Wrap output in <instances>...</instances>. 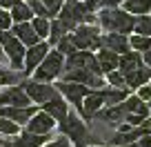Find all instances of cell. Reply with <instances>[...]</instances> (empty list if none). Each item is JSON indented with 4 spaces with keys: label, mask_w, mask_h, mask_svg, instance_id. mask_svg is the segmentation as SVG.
Listing matches in <instances>:
<instances>
[{
    "label": "cell",
    "mask_w": 151,
    "mask_h": 147,
    "mask_svg": "<svg viewBox=\"0 0 151 147\" xmlns=\"http://www.w3.org/2000/svg\"><path fill=\"white\" fill-rule=\"evenodd\" d=\"M98 20L109 33H129L136 27V18L122 9H102L98 14Z\"/></svg>",
    "instance_id": "6da1fadb"
},
{
    "label": "cell",
    "mask_w": 151,
    "mask_h": 147,
    "mask_svg": "<svg viewBox=\"0 0 151 147\" xmlns=\"http://www.w3.org/2000/svg\"><path fill=\"white\" fill-rule=\"evenodd\" d=\"M69 38L78 51H91L100 45V31L96 25H78Z\"/></svg>",
    "instance_id": "7a4b0ae2"
},
{
    "label": "cell",
    "mask_w": 151,
    "mask_h": 147,
    "mask_svg": "<svg viewBox=\"0 0 151 147\" xmlns=\"http://www.w3.org/2000/svg\"><path fill=\"white\" fill-rule=\"evenodd\" d=\"M62 69H65V56L60 51H49L47 58L40 62L38 71L33 74V80L36 83H49L51 78L60 76Z\"/></svg>",
    "instance_id": "3957f363"
},
{
    "label": "cell",
    "mask_w": 151,
    "mask_h": 147,
    "mask_svg": "<svg viewBox=\"0 0 151 147\" xmlns=\"http://www.w3.org/2000/svg\"><path fill=\"white\" fill-rule=\"evenodd\" d=\"M60 129H62V136H67L69 140L76 143V147H87V143H89V129L85 127V123L76 114L67 116L60 123Z\"/></svg>",
    "instance_id": "277c9868"
},
{
    "label": "cell",
    "mask_w": 151,
    "mask_h": 147,
    "mask_svg": "<svg viewBox=\"0 0 151 147\" xmlns=\"http://www.w3.org/2000/svg\"><path fill=\"white\" fill-rule=\"evenodd\" d=\"M0 38H2V51L9 58L11 67L22 71V67H24V47H22V43L16 38L14 33H7V31L0 33Z\"/></svg>",
    "instance_id": "5b68a950"
},
{
    "label": "cell",
    "mask_w": 151,
    "mask_h": 147,
    "mask_svg": "<svg viewBox=\"0 0 151 147\" xmlns=\"http://www.w3.org/2000/svg\"><path fill=\"white\" fill-rule=\"evenodd\" d=\"M20 87H22V91L29 96V100H33V103H40V105H47L49 100H53V98L58 96L56 87L47 85V83L29 80V83H24V85H20Z\"/></svg>",
    "instance_id": "8992f818"
},
{
    "label": "cell",
    "mask_w": 151,
    "mask_h": 147,
    "mask_svg": "<svg viewBox=\"0 0 151 147\" xmlns=\"http://www.w3.org/2000/svg\"><path fill=\"white\" fill-rule=\"evenodd\" d=\"M56 91L60 96H65L69 103H73L78 109L82 107V100L89 96V89H87L85 85H78V83H65V80H62L60 85H56Z\"/></svg>",
    "instance_id": "52a82bcc"
},
{
    "label": "cell",
    "mask_w": 151,
    "mask_h": 147,
    "mask_svg": "<svg viewBox=\"0 0 151 147\" xmlns=\"http://www.w3.org/2000/svg\"><path fill=\"white\" fill-rule=\"evenodd\" d=\"M47 54H49V45L47 43H38L36 47H29L27 51H24V69L22 71L24 74H31V71L47 58Z\"/></svg>",
    "instance_id": "ba28073f"
},
{
    "label": "cell",
    "mask_w": 151,
    "mask_h": 147,
    "mask_svg": "<svg viewBox=\"0 0 151 147\" xmlns=\"http://www.w3.org/2000/svg\"><path fill=\"white\" fill-rule=\"evenodd\" d=\"M53 127H56V120H53L49 114L42 112V114H36L31 120H29L24 132H27V134H36V136H47Z\"/></svg>",
    "instance_id": "9c48e42d"
},
{
    "label": "cell",
    "mask_w": 151,
    "mask_h": 147,
    "mask_svg": "<svg viewBox=\"0 0 151 147\" xmlns=\"http://www.w3.org/2000/svg\"><path fill=\"white\" fill-rule=\"evenodd\" d=\"M100 45L113 54H122V56L129 54V40L122 33H104V36H100Z\"/></svg>",
    "instance_id": "30bf717a"
},
{
    "label": "cell",
    "mask_w": 151,
    "mask_h": 147,
    "mask_svg": "<svg viewBox=\"0 0 151 147\" xmlns=\"http://www.w3.org/2000/svg\"><path fill=\"white\" fill-rule=\"evenodd\" d=\"M102 105H104L102 94H100V91H89V96L82 100V107H80L85 120H91L93 116H98V112H100V107H102Z\"/></svg>",
    "instance_id": "8fae6325"
},
{
    "label": "cell",
    "mask_w": 151,
    "mask_h": 147,
    "mask_svg": "<svg viewBox=\"0 0 151 147\" xmlns=\"http://www.w3.org/2000/svg\"><path fill=\"white\" fill-rule=\"evenodd\" d=\"M14 33H16V38H18L22 45H27V47H36V45L40 43L36 29H33V25H29V22L16 25V27H14Z\"/></svg>",
    "instance_id": "7c38bea8"
},
{
    "label": "cell",
    "mask_w": 151,
    "mask_h": 147,
    "mask_svg": "<svg viewBox=\"0 0 151 147\" xmlns=\"http://www.w3.org/2000/svg\"><path fill=\"white\" fill-rule=\"evenodd\" d=\"M142 65H145V62H142V58L138 56L136 51H129V54H124V56H120L118 71L122 74V76H131L133 71H138Z\"/></svg>",
    "instance_id": "4fadbf2b"
},
{
    "label": "cell",
    "mask_w": 151,
    "mask_h": 147,
    "mask_svg": "<svg viewBox=\"0 0 151 147\" xmlns=\"http://www.w3.org/2000/svg\"><path fill=\"white\" fill-rule=\"evenodd\" d=\"M45 114H49L53 120H65L67 116H69V107H67V103L60 98V96H56L53 100H49L47 105H45Z\"/></svg>",
    "instance_id": "5bb4252c"
},
{
    "label": "cell",
    "mask_w": 151,
    "mask_h": 147,
    "mask_svg": "<svg viewBox=\"0 0 151 147\" xmlns=\"http://www.w3.org/2000/svg\"><path fill=\"white\" fill-rule=\"evenodd\" d=\"M120 65V56L113 51H107V49H102V51H98V67L102 74H111V71H116V67Z\"/></svg>",
    "instance_id": "9a60e30c"
},
{
    "label": "cell",
    "mask_w": 151,
    "mask_h": 147,
    "mask_svg": "<svg viewBox=\"0 0 151 147\" xmlns=\"http://www.w3.org/2000/svg\"><path fill=\"white\" fill-rule=\"evenodd\" d=\"M5 96H7V107H31V100L22 91V87H11L5 91Z\"/></svg>",
    "instance_id": "2e32d148"
},
{
    "label": "cell",
    "mask_w": 151,
    "mask_h": 147,
    "mask_svg": "<svg viewBox=\"0 0 151 147\" xmlns=\"http://www.w3.org/2000/svg\"><path fill=\"white\" fill-rule=\"evenodd\" d=\"M45 140H47V136H36V134H27V132L18 138H11L14 147H42Z\"/></svg>",
    "instance_id": "e0dca14e"
},
{
    "label": "cell",
    "mask_w": 151,
    "mask_h": 147,
    "mask_svg": "<svg viewBox=\"0 0 151 147\" xmlns=\"http://www.w3.org/2000/svg\"><path fill=\"white\" fill-rule=\"evenodd\" d=\"M100 94L104 98V105H111V107L129 98V89H100Z\"/></svg>",
    "instance_id": "ac0fdd59"
},
{
    "label": "cell",
    "mask_w": 151,
    "mask_h": 147,
    "mask_svg": "<svg viewBox=\"0 0 151 147\" xmlns=\"http://www.w3.org/2000/svg\"><path fill=\"white\" fill-rule=\"evenodd\" d=\"M124 11L133 16H145L151 11V0H124Z\"/></svg>",
    "instance_id": "d6986e66"
},
{
    "label": "cell",
    "mask_w": 151,
    "mask_h": 147,
    "mask_svg": "<svg viewBox=\"0 0 151 147\" xmlns=\"http://www.w3.org/2000/svg\"><path fill=\"white\" fill-rule=\"evenodd\" d=\"M11 20H16V25H20V22H27L29 18H31V9H29V5L27 2H22V0H18L14 7H11Z\"/></svg>",
    "instance_id": "ffe728a7"
},
{
    "label": "cell",
    "mask_w": 151,
    "mask_h": 147,
    "mask_svg": "<svg viewBox=\"0 0 151 147\" xmlns=\"http://www.w3.org/2000/svg\"><path fill=\"white\" fill-rule=\"evenodd\" d=\"M27 76L24 71H11V69H0V87L2 85H16L20 83V78Z\"/></svg>",
    "instance_id": "44dd1931"
},
{
    "label": "cell",
    "mask_w": 151,
    "mask_h": 147,
    "mask_svg": "<svg viewBox=\"0 0 151 147\" xmlns=\"http://www.w3.org/2000/svg\"><path fill=\"white\" fill-rule=\"evenodd\" d=\"M65 31H67V29L62 27L60 20H53L51 27H49V43H51V45H58L62 38H65Z\"/></svg>",
    "instance_id": "7402d4cb"
},
{
    "label": "cell",
    "mask_w": 151,
    "mask_h": 147,
    "mask_svg": "<svg viewBox=\"0 0 151 147\" xmlns=\"http://www.w3.org/2000/svg\"><path fill=\"white\" fill-rule=\"evenodd\" d=\"M129 45H131L136 51H149L151 49V38H147V36H138V33H133V38L129 40Z\"/></svg>",
    "instance_id": "603a6c76"
},
{
    "label": "cell",
    "mask_w": 151,
    "mask_h": 147,
    "mask_svg": "<svg viewBox=\"0 0 151 147\" xmlns=\"http://www.w3.org/2000/svg\"><path fill=\"white\" fill-rule=\"evenodd\" d=\"M136 33L138 36H147V38H151V18L149 16H140V18L136 20Z\"/></svg>",
    "instance_id": "cb8c5ba5"
},
{
    "label": "cell",
    "mask_w": 151,
    "mask_h": 147,
    "mask_svg": "<svg viewBox=\"0 0 151 147\" xmlns=\"http://www.w3.org/2000/svg\"><path fill=\"white\" fill-rule=\"evenodd\" d=\"M31 25H33V29H36L38 38H47V36H49V27H51V22H49L47 18H36Z\"/></svg>",
    "instance_id": "d4e9b609"
},
{
    "label": "cell",
    "mask_w": 151,
    "mask_h": 147,
    "mask_svg": "<svg viewBox=\"0 0 151 147\" xmlns=\"http://www.w3.org/2000/svg\"><path fill=\"white\" fill-rule=\"evenodd\" d=\"M107 83L113 87V89H116V87H118V89H127V83H124V76L120 74L118 69H116V71H111V74H107Z\"/></svg>",
    "instance_id": "484cf974"
},
{
    "label": "cell",
    "mask_w": 151,
    "mask_h": 147,
    "mask_svg": "<svg viewBox=\"0 0 151 147\" xmlns=\"http://www.w3.org/2000/svg\"><path fill=\"white\" fill-rule=\"evenodd\" d=\"M58 51H60L62 56H67V58H69V56H73V54L78 51V49L73 47V43H71V38H69V36H65V38H62L60 43H58Z\"/></svg>",
    "instance_id": "4316f807"
},
{
    "label": "cell",
    "mask_w": 151,
    "mask_h": 147,
    "mask_svg": "<svg viewBox=\"0 0 151 147\" xmlns=\"http://www.w3.org/2000/svg\"><path fill=\"white\" fill-rule=\"evenodd\" d=\"M29 2V9H31V14H36L38 18H49V11L45 9L42 0H27Z\"/></svg>",
    "instance_id": "83f0119b"
},
{
    "label": "cell",
    "mask_w": 151,
    "mask_h": 147,
    "mask_svg": "<svg viewBox=\"0 0 151 147\" xmlns=\"http://www.w3.org/2000/svg\"><path fill=\"white\" fill-rule=\"evenodd\" d=\"M62 2H65V0H42V5H45V9L49 11V16H56V14H60V9H62Z\"/></svg>",
    "instance_id": "f1b7e54d"
},
{
    "label": "cell",
    "mask_w": 151,
    "mask_h": 147,
    "mask_svg": "<svg viewBox=\"0 0 151 147\" xmlns=\"http://www.w3.org/2000/svg\"><path fill=\"white\" fill-rule=\"evenodd\" d=\"M0 134H7V136H14V134H18V125L11 123V120H5L0 118Z\"/></svg>",
    "instance_id": "f546056e"
},
{
    "label": "cell",
    "mask_w": 151,
    "mask_h": 147,
    "mask_svg": "<svg viewBox=\"0 0 151 147\" xmlns=\"http://www.w3.org/2000/svg\"><path fill=\"white\" fill-rule=\"evenodd\" d=\"M11 27V16L5 9H0V31H7Z\"/></svg>",
    "instance_id": "4dcf8cb0"
},
{
    "label": "cell",
    "mask_w": 151,
    "mask_h": 147,
    "mask_svg": "<svg viewBox=\"0 0 151 147\" xmlns=\"http://www.w3.org/2000/svg\"><path fill=\"white\" fill-rule=\"evenodd\" d=\"M47 147H71V140H69L67 136H62V134H60V136H58V138H53V140L49 143Z\"/></svg>",
    "instance_id": "1f68e13d"
},
{
    "label": "cell",
    "mask_w": 151,
    "mask_h": 147,
    "mask_svg": "<svg viewBox=\"0 0 151 147\" xmlns=\"http://www.w3.org/2000/svg\"><path fill=\"white\" fill-rule=\"evenodd\" d=\"M138 98L145 103V100H151V85H145L140 91H138Z\"/></svg>",
    "instance_id": "d6a6232c"
},
{
    "label": "cell",
    "mask_w": 151,
    "mask_h": 147,
    "mask_svg": "<svg viewBox=\"0 0 151 147\" xmlns=\"http://www.w3.org/2000/svg\"><path fill=\"white\" fill-rule=\"evenodd\" d=\"M120 2H122V0H102L100 7H102V9H118Z\"/></svg>",
    "instance_id": "836d02e7"
},
{
    "label": "cell",
    "mask_w": 151,
    "mask_h": 147,
    "mask_svg": "<svg viewBox=\"0 0 151 147\" xmlns=\"http://www.w3.org/2000/svg\"><path fill=\"white\" fill-rule=\"evenodd\" d=\"M138 145H140V147H151V134H147V136H142Z\"/></svg>",
    "instance_id": "e575fe53"
},
{
    "label": "cell",
    "mask_w": 151,
    "mask_h": 147,
    "mask_svg": "<svg viewBox=\"0 0 151 147\" xmlns=\"http://www.w3.org/2000/svg\"><path fill=\"white\" fill-rule=\"evenodd\" d=\"M16 2H18V0H0V9H7V7L11 9V7H14Z\"/></svg>",
    "instance_id": "d590c367"
},
{
    "label": "cell",
    "mask_w": 151,
    "mask_h": 147,
    "mask_svg": "<svg viewBox=\"0 0 151 147\" xmlns=\"http://www.w3.org/2000/svg\"><path fill=\"white\" fill-rule=\"evenodd\" d=\"M142 62H145V65L151 69V49H149V51H145V54H142Z\"/></svg>",
    "instance_id": "8d00e7d4"
},
{
    "label": "cell",
    "mask_w": 151,
    "mask_h": 147,
    "mask_svg": "<svg viewBox=\"0 0 151 147\" xmlns=\"http://www.w3.org/2000/svg\"><path fill=\"white\" fill-rule=\"evenodd\" d=\"M120 147H140L138 143H131V145H120Z\"/></svg>",
    "instance_id": "74e56055"
},
{
    "label": "cell",
    "mask_w": 151,
    "mask_h": 147,
    "mask_svg": "<svg viewBox=\"0 0 151 147\" xmlns=\"http://www.w3.org/2000/svg\"><path fill=\"white\" fill-rule=\"evenodd\" d=\"M145 125H147V127H149V125H151V120H149V123H145Z\"/></svg>",
    "instance_id": "f35d334b"
},
{
    "label": "cell",
    "mask_w": 151,
    "mask_h": 147,
    "mask_svg": "<svg viewBox=\"0 0 151 147\" xmlns=\"http://www.w3.org/2000/svg\"><path fill=\"white\" fill-rule=\"evenodd\" d=\"M149 109H151V100H149Z\"/></svg>",
    "instance_id": "ab89813d"
},
{
    "label": "cell",
    "mask_w": 151,
    "mask_h": 147,
    "mask_svg": "<svg viewBox=\"0 0 151 147\" xmlns=\"http://www.w3.org/2000/svg\"><path fill=\"white\" fill-rule=\"evenodd\" d=\"M149 85H151V80H149Z\"/></svg>",
    "instance_id": "60d3db41"
},
{
    "label": "cell",
    "mask_w": 151,
    "mask_h": 147,
    "mask_svg": "<svg viewBox=\"0 0 151 147\" xmlns=\"http://www.w3.org/2000/svg\"><path fill=\"white\" fill-rule=\"evenodd\" d=\"M149 18H151V16H149Z\"/></svg>",
    "instance_id": "b9f144b4"
}]
</instances>
